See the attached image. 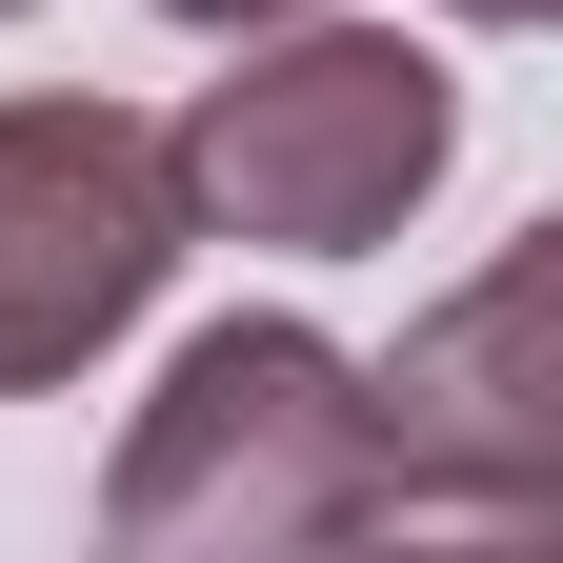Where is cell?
<instances>
[{
	"mask_svg": "<svg viewBox=\"0 0 563 563\" xmlns=\"http://www.w3.org/2000/svg\"><path fill=\"white\" fill-rule=\"evenodd\" d=\"M181 222L262 242V262H383L463 162V60L422 21H363V0H302V21H242L222 81L162 121Z\"/></svg>",
	"mask_w": 563,
	"mask_h": 563,
	"instance_id": "1",
	"label": "cell"
},
{
	"mask_svg": "<svg viewBox=\"0 0 563 563\" xmlns=\"http://www.w3.org/2000/svg\"><path fill=\"white\" fill-rule=\"evenodd\" d=\"M402 523V463H383V402H363V342L322 322H201L162 383H141L121 463H101V543L121 563H282V543H363Z\"/></svg>",
	"mask_w": 563,
	"mask_h": 563,
	"instance_id": "2",
	"label": "cell"
},
{
	"mask_svg": "<svg viewBox=\"0 0 563 563\" xmlns=\"http://www.w3.org/2000/svg\"><path fill=\"white\" fill-rule=\"evenodd\" d=\"M181 242L201 222H181V162H162L141 101H81V81L0 101V402L101 383L121 342L162 322Z\"/></svg>",
	"mask_w": 563,
	"mask_h": 563,
	"instance_id": "3",
	"label": "cell"
},
{
	"mask_svg": "<svg viewBox=\"0 0 563 563\" xmlns=\"http://www.w3.org/2000/svg\"><path fill=\"white\" fill-rule=\"evenodd\" d=\"M563 222L543 242H504L483 282H443L383 363H363V402H383V463H402V523H543L563 504Z\"/></svg>",
	"mask_w": 563,
	"mask_h": 563,
	"instance_id": "4",
	"label": "cell"
},
{
	"mask_svg": "<svg viewBox=\"0 0 563 563\" xmlns=\"http://www.w3.org/2000/svg\"><path fill=\"white\" fill-rule=\"evenodd\" d=\"M422 21H463V41H543L563 0H422Z\"/></svg>",
	"mask_w": 563,
	"mask_h": 563,
	"instance_id": "5",
	"label": "cell"
},
{
	"mask_svg": "<svg viewBox=\"0 0 563 563\" xmlns=\"http://www.w3.org/2000/svg\"><path fill=\"white\" fill-rule=\"evenodd\" d=\"M181 41H242V21H302V0H162Z\"/></svg>",
	"mask_w": 563,
	"mask_h": 563,
	"instance_id": "6",
	"label": "cell"
},
{
	"mask_svg": "<svg viewBox=\"0 0 563 563\" xmlns=\"http://www.w3.org/2000/svg\"><path fill=\"white\" fill-rule=\"evenodd\" d=\"M0 21H41V0H0Z\"/></svg>",
	"mask_w": 563,
	"mask_h": 563,
	"instance_id": "7",
	"label": "cell"
}]
</instances>
